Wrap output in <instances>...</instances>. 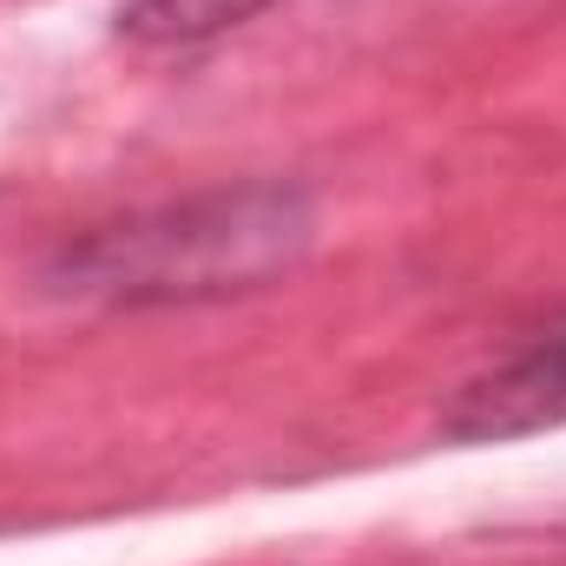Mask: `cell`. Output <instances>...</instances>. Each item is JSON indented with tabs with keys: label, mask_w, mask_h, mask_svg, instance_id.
Wrapping results in <instances>:
<instances>
[{
	"label": "cell",
	"mask_w": 566,
	"mask_h": 566,
	"mask_svg": "<svg viewBox=\"0 0 566 566\" xmlns=\"http://www.w3.org/2000/svg\"><path fill=\"white\" fill-rule=\"evenodd\" d=\"M310 244H316L310 191L264 178V185L198 191L185 205H158L73 238L46 264V290L80 303H133V310L238 296L290 277Z\"/></svg>",
	"instance_id": "1"
},
{
	"label": "cell",
	"mask_w": 566,
	"mask_h": 566,
	"mask_svg": "<svg viewBox=\"0 0 566 566\" xmlns=\"http://www.w3.org/2000/svg\"><path fill=\"white\" fill-rule=\"evenodd\" d=\"M566 422V323L547 329L541 343H527L521 356H507L501 369L474 376L448 416L441 434L448 441H521V434H541V428Z\"/></svg>",
	"instance_id": "2"
},
{
	"label": "cell",
	"mask_w": 566,
	"mask_h": 566,
	"mask_svg": "<svg viewBox=\"0 0 566 566\" xmlns=\"http://www.w3.org/2000/svg\"><path fill=\"white\" fill-rule=\"evenodd\" d=\"M277 0H126L119 7V33L139 46H198L218 40L244 20H258Z\"/></svg>",
	"instance_id": "3"
}]
</instances>
